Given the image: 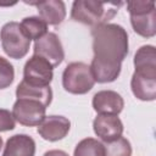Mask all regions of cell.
<instances>
[{"label": "cell", "mask_w": 156, "mask_h": 156, "mask_svg": "<svg viewBox=\"0 0 156 156\" xmlns=\"http://www.w3.org/2000/svg\"><path fill=\"white\" fill-rule=\"evenodd\" d=\"M95 84L90 67L83 62L69 63L62 73V85L71 94H87Z\"/></svg>", "instance_id": "4"}, {"label": "cell", "mask_w": 156, "mask_h": 156, "mask_svg": "<svg viewBox=\"0 0 156 156\" xmlns=\"http://www.w3.org/2000/svg\"><path fill=\"white\" fill-rule=\"evenodd\" d=\"M94 58L90 71L95 82L111 83L121 73L122 61L128 55V34L115 23H105L91 29Z\"/></svg>", "instance_id": "1"}, {"label": "cell", "mask_w": 156, "mask_h": 156, "mask_svg": "<svg viewBox=\"0 0 156 156\" xmlns=\"http://www.w3.org/2000/svg\"><path fill=\"white\" fill-rule=\"evenodd\" d=\"M0 39L2 50L11 58L18 60L27 55L30 40L23 34L20 23L9 22L0 30Z\"/></svg>", "instance_id": "5"}, {"label": "cell", "mask_w": 156, "mask_h": 156, "mask_svg": "<svg viewBox=\"0 0 156 156\" xmlns=\"http://www.w3.org/2000/svg\"><path fill=\"white\" fill-rule=\"evenodd\" d=\"M54 67L43 57L33 55L24 65L23 82L32 87H50L54 77Z\"/></svg>", "instance_id": "7"}, {"label": "cell", "mask_w": 156, "mask_h": 156, "mask_svg": "<svg viewBox=\"0 0 156 156\" xmlns=\"http://www.w3.org/2000/svg\"><path fill=\"white\" fill-rule=\"evenodd\" d=\"M104 146H105V156H130L132 155L130 143L123 136L111 143H106Z\"/></svg>", "instance_id": "19"}, {"label": "cell", "mask_w": 156, "mask_h": 156, "mask_svg": "<svg viewBox=\"0 0 156 156\" xmlns=\"http://www.w3.org/2000/svg\"><path fill=\"white\" fill-rule=\"evenodd\" d=\"M34 55L46 60L52 67L58 66L63 58L65 52L58 37L55 33H46L34 43Z\"/></svg>", "instance_id": "8"}, {"label": "cell", "mask_w": 156, "mask_h": 156, "mask_svg": "<svg viewBox=\"0 0 156 156\" xmlns=\"http://www.w3.org/2000/svg\"><path fill=\"white\" fill-rule=\"evenodd\" d=\"M15 78L13 66L4 57L0 56V89L10 87Z\"/></svg>", "instance_id": "20"}, {"label": "cell", "mask_w": 156, "mask_h": 156, "mask_svg": "<svg viewBox=\"0 0 156 156\" xmlns=\"http://www.w3.org/2000/svg\"><path fill=\"white\" fill-rule=\"evenodd\" d=\"M35 141L27 134H16L9 138L2 156H34Z\"/></svg>", "instance_id": "14"}, {"label": "cell", "mask_w": 156, "mask_h": 156, "mask_svg": "<svg viewBox=\"0 0 156 156\" xmlns=\"http://www.w3.org/2000/svg\"><path fill=\"white\" fill-rule=\"evenodd\" d=\"M73 156H105V146L98 139L85 138L77 144Z\"/></svg>", "instance_id": "18"}, {"label": "cell", "mask_w": 156, "mask_h": 156, "mask_svg": "<svg viewBox=\"0 0 156 156\" xmlns=\"http://www.w3.org/2000/svg\"><path fill=\"white\" fill-rule=\"evenodd\" d=\"M44 156H68V154L62 150H49L44 154Z\"/></svg>", "instance_id": "22"}, {"label": "cell", "mask_w": 156, "mask_h": 156, "mask_svg": "<svg viewBox=\"0 0 156 156\" xmlns=\"http://www.w3.org/2000/svg\"><path fill=\"white\" fill-rule=\"evenodd\" d=\"M134 96L143 101H152L156 98V78L134 73L130 80Z\"/></svg>", "instance_id": "15"}, {"label": "cell", "mask_w": 156, "mask_h": 156, "mask_svg": "<svg viewBox=\"0 0 156 156\" xmlns=\"http://www.w3.org/2000/svg\"><path fill=\"white\" fill-rule=\"evenodd\" d=\"M134 73L156 78V51L152 45L139 48L134 56Z\"/></svg>", "instance_id": "12"}, {"label": "cell", "mask_w": 156, "mask_h": 156, "mask_svg": "<svg viewBox=\"0 0 156 156\" xmlns=\"http://www.w3.org/2000/svg\"><path fill=\"white\" fill-rule=\"evenodd\" d=\"M1 147H2V138L0 136V150H1Z\"/></svg>", "instance_id": "23"}, {"label": "cell", "mask_w": 156, "mask_h": 156, "mask_svg": "<svg viewBox=\"0 0 156 156\" xmlns=\"http://www.w3.org/2000/svg\"><path fill=\"white\" fill-rule=\"evenodd\" d=\"M124 106L123 98L113 90H101L98 91L93 98V107L94 110L101 113L108 115H118Z\"/></svg>", "instance_id": "11"}, {"label": "cell", "mask_w": 156, "mask_h": 156, "mask_svg": "<svg viewBox=\"0 0 156 156\" xmlns=\"http://www.w3.org/2000/svg\"><path fill=\"white\" fill-rule=\"evenodd\" d=\"M71 128V122L63 116H45L38 126L39 135L48 141H57L63 139Z\"/></svg>", "instance_id": "10"}, {"label": "cell", "mask_w": 156, "mask_h": 156, "mask_svg": "<svg viewBox=\"0 0 156 156\" xmlns=\"http://www.w3.org/2000/svg\"><path fill=\"white\" fill-rule=\"evenodd\" d=\"M15 128V118L12 112L5 108H0V132L12 130Z\"/></svg>", "instance_id": "21"}, {"label": "cell", "mask_w": 156, "mask_h": 156, "mask_svg": "<svg viewBox=\"0 0 156 156\" xmlns=\"http://www.w3.org/2000/svg\"><path fill=\"white\" fill-rule=\"evenodd\" d=\"M45 110L46 106L40 101L22 98L17 99V101L13 104L12 116L20 124L35 127L39 126L45 118Z\"/></svg>", "instance_id": "6"}, {"label": "cell", "mask_w": 156, "mask_h": 156, "mask_svg": "<svg viewBox=\"0 0 156 156\" xmlns=\"http://www.w3.org/2000/svg\"><path fill=\"white\" fill-rule=\"evenodd\" d=\"M128 12L134 32L144 38L156 34V6L154 1H128Z\"/></svg>", "instance_id": "3"}, {"label": "cell", "mask_w": 156, "mask_h": 156, "mask_svg": "<svg viewBox=\"0 0 156 156\" xmlns=\"http://www.w3.org/2000/svg\"><path fill=\"white\" fill-rule=\"evenodd\" d=\"M30 5L37 6L40 18L51 26H57L62 23L66 17V7L65 4L60 0H49V1H39L33 2Z\"/></svg>", "instance_id": "13"}, {"label": "cell", "mask_w": 156, "mask_h": 156, "mask_svg": "<svg viewBox=\"0 0 156 156\" xmlns=\"http://www.w3.org/2000/svg\"><path fill=\"white\" fill-rule=\"evenodd\" d=\"M122 2H100L93 0H77L72 5L71 18L87 26L98 27L107 23L118 12Z\"/></svg>", "instance_id": "2"}, {"label": "cell", "mask_w": 156, "mask_h": 156, "mask_svg": "<svg viewBox=\"0 0 156 156\" xmlns=\"http://www.w3.org/2000/svg\"><path fill=\"white\" fill-rule=\"evenodd\" d=\"M16 96H17V99L26 98V99L38 100L48 107L52 100V90L50 87H44V88L32 87L22 80L16 89Z\"/></svg>", "instance_id": "16"}, {"label": "cell", "mask_w": 156, "mask_h": 156, "mask_svg": "<svg viewBox=\"0 0 156 156\" xmlns=\"http://www.w3.org/2000/svg\"><path fill=\"white\" fill-rule=\"evenodd\" d=\"M93 128L94 133L105 143L117 140L123 133V123L117 115H98L93 122Z\"/></svg>", "instance_id": "9"}, {"label": "cell", "mask_w": 156, "mask_h": 156, "mask_svg": "<svg viewBox=\"0 0 156 156\" xmlns=\"http://www.w3.org/2000/svg\"><path fill=\"white\" fill-rule=\"evenodd\" d=\"M20 27H21L23 34L29 40H32V39L38 40L48 33V24L40 17H35V16L23 18Z\"/></svg>", "instance_id": "17"}]
</instances>
